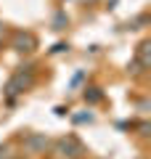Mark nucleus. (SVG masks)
<instances>
[{
	"label": "nucleus",
	"mask_w": 151,
	"mask_h": 159,
	"mask_svg": "<svg viewBox=\"0 0 151 159\" xmlns=\"http://www.w3.org/2000/svg\"><path fill=\"white\" fill-rule=\"evenodd\" d=\"M80 154H82V148H80V143L74 141V138H61V141L56 143V157H69V159H77Z\"/></svg>",
	"instance_id": "obj_1"
},
{
	"label": "nucleus",
	"mask_w": 151,
	"mask_h": 159,
	"mask_svg": "<svg viewBox=\"0 0 151 159\" xmlns=\"http://www.w3.org/2000/svg\"><path fill=\"white\" fill-rule=\"evenodd\" d=\"M45 146H48V138H45V135H32V138L27 141V148H29V151H43Z\"/></svg>",
	"instance_id": "obj_2"
},
{
	"label": "nucleus",
	"mask_w": 151,
	"mask_h": 159,
	"mask_svg": "<svg viewBox=\"0 0 151 159\" xmlns=\"http://www.w3.org/2000/svg\"><path fill=\"white\" fill-rule=\"evenodd\" d=\"M32 45H34V40L29 34H19L16 37V51H32Z\"/></svg>",
	"instance_id": "obj_3"
}]
</instances>
